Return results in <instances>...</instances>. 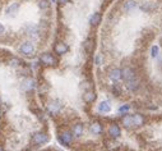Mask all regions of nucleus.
<instances>
[{"label": "nucleus", "instance_id": "obj_3", "mask_svg": "<svg viewBox=\"0 0 162 151\" xmlns=\"http://www.w3.org/2000/svg\"><path fill=\"white\" fill-rule=\"evenodd\" d=\"M47 140H49V136L45 132H37V133H34L32 137V141L34 145H42V143L47 142Z\"/></svg>", "mask_w": 162, "mask_h": 151}, {"label": "nucleus", "instance_id": "obj_4", "mask_svg": "<svg viewBox=\"0 0 162 151\" xmlns=\"http://www.w3.org/2000/svg\"><path fill=\"white\" fill-rule=\"evenodd\" d=\"M19 50H20V53H22L23 55L31 56V55L34 53V46H33L32 42H28V41H27V42H23V44L20 45Z\"/></svg>", "mask_w": 162, "mask_h": 151}, {"label": "nucleus", "instance_id": "obj_28", "mask_svg": "<svg viewBox=\"0 0 162 151\" xmlns=\"http://www.w3.org/2000/svg\"><path fill=\"white\" fill-rule=\"evenodd\" d=\"M100 63V56H96V64Z\"/></svg>", "mask_w": 162, "mask_h": 151}, {"label": "nucleus", "instance_id": "obj_13", "mask_svg": "<svg viewBox=\"0 0 162 151\" xmlns=\"http://www.w3.org/2000/svg\"><path fill=\"white\" fill-rule=\"evenodd\" d=\"M121 122H123V124L125 127H133V126H134V122H133V115H124Z\"/></svg>", "mask_w": 162, "mask_h": 151}, {"label": "nucleus", "instance_id": "obj_8", "mask_svg": "<svg viewBox=\"0 0 162 151\" xmlns=\"http://www.w3.org/2000/svg\"><path fill=\"white\" fill-rule=\"evenodd\" d=\"M54 50H55V53H56V54L63 55V54H65V53L68 51L69 47H68L67 44H64V42H59V44H56V45H55Z\"/></svg>", "mask_w": 162, "mask_h": 151}, {"label": "nucleus", "instance_id": "obj_16", "mask_svg": "<svg viewBox=\"0 0 162 151\" xmlns=\"http://www.w3.org/2000/svg\"><path fill=\"white\" fill-rule=\"evenodd\" d=\"M133 122H134V126H142L144 123V119L142 115L135 114V115H133Z\"/></svg>", "mask_w": 162, "mask_h": 151}, {"label": "nucleus", "instance_id": "obj_25", "mask_svg": "<svg viewBox=\"0 0 162 151\" xmlns=\"http://www.w3.org/2000/svg\"><path fill=\"white\" fill-rule=\"evenodd\" d=\"M92 49H93V46H92V41L89 40V41L87 42V50H88V51L91 53V51H92Z\"/></svg>", "mask_w": 162, "mask_h": 151}, {"label": "nucleus", "instance_id": "obj_9", "mask_svg": "<svg viewBox=\"0 0 162 151\" xmlns=\"http://www.w3.org/2000/svg\"><path fill=\"white\" fill-rule=\"evenodd\" d=\"M109 74H110V78H111L112 81H119V80H121V70L117 69V68L111 69Z\"/></svg>", "mask_w": 162, "mask_h": 151}, {"label": "nucleus", "instance_id": "obj_26", "mask_svg": "<svg viewBox=\"0 0 162 151\" xmlns=\"http://www.w3.org/2000/svg\"><path fill=\"white\" fill-rule=\"evenodd\" d=\"M5 32V27L2 25V23H0V35H3Z\"/></svg>", "mask_w": 162, "mask_h": 151}, {"label": "nucleus", "instance_id": "obj_19", "mask_svg": "<svg viewBox=\"0 0 162 151\" xmlns=\"http://www.w3.org/2000/svg\"><path fill=\"white\" fill-rule=\"evenodd\" d=\"M33 86H34V82L32 80H30V78L23 82V89L24 90H31V89H33Z\"/></svg>", "mask_w": 162, "mask_h": 151}, {"label": "nucleus", "instance_id": "obj_24", "mask_svg": "<svg viewBox=\"0 0 162 151\" xmlns=\"http://www.w3.org/2000/svg\"><path fill=\"white\" fill-rule=\"evenodd\" d=\"M158 54V47L157 46H153L152 47V56H156Z\"/></svg>", "mask_w": 162, "mask_h": 151}, {"label": "nucleus", "instance_id": "obj_20", "mask_svg": "<svg viewBox=\"0 0 162 151\" xmlns=\"http://www.w3.org/2000/svg\"><path fill=\"white\" fill-rule=\"evenodd\" d=\"M154 8H156V5H154V4H149V3H147V4H144V5L142 6V9H143V10H146V12L153 10Z\"/></svg>", "mask_w": 162, "mask_h": 151}, {"label": "nucleus", "instance_id": "obj_10", "mask_svg": "<svg viewBox=\"0 0 162 151\" xmlns=\"http://www.w3.org/2000/svg\"><path fill=\"white\" fill-rule=\"evenodd\" d=\"M83 133V124L82 123H77L75 126H73V131H72V134L75 136V137H79Z\"/></svg>", "mask_w": 162, "mask_h": 151}, {"label": "nucleus", "instance_id": "obj_2", "mask_svg": "<svg viewBox=\"0 0 162 151\" xmlns=\"http://www.w3.org/2000/svg\"><path fill=\"white\" fill-rule=\"evenodd\" d=\"M40 60L42 64H46V66H56V59L55 56L50 53H44L41 54L40 56Z\"/></svg>", "mask_w": 162, "mask_h": 151}, {"label": "nucleus", "instance_id": "obj_22", "mask_svg": "<svg viewBox=\"0 0 162 151\" xmlns=\"http://www.w3.org/2000/svg\"><path fill=\"white\" fill-rule=\"evenodd\" d=\"M38 6H40L41 9H46L47 6H49V2H47V0H40V2H38Z\"/></svg>", "mask_w": 162, "mask_h": 151}, {"label": "nucleus", "instance_id": "obj_27", "mask_svg": "<svg viewBox=\"0 0 162 151\" xmlns=\"http://www.w3.org/2000/svg\"><path fill=\"white\" fill-rule=\"evenodd\" d=\"M58 2H59L60 4H65V3H68V0H58Z\"/></svg>", "mask_w": 162, "mask_h": 151}, {"label": "nucleus", "instance_id": "obj_23", "mask_svg": "<svg viewBox=\"0 0 162 151\" xmlns=\"http://www.w3.org/2000/svg\"><path fill=\"white\" fill-rule=\"evenodd\" d=\"M129 109H130L129 105H123V106L119 108V113H125V111H128Z\"/></svg>", "mask_w": 162, "mask_h": 151}, {"label": "nucleus", "instance_id": "obj_6", "mask_svg": "<svg viewBox=\"0 0 162 151\" xmlns=\"http://www.w3.org/2000/svg\"><path fill=\"white\" fill-rule=\"evenodd\" d=\"M60 109H61V103L59 101V100H52V101H50L49 105H47V110H49V113H51V114L59 113Z\"/></svg>", "mask_w": 162, "mask_h": 151}, {"label": "nucleus", "instance_id": "obj_1", "mask_svg": "<svg viewBox=\"0 0 162 151\" xmlns=\"http://www.w3.org/2000/svg\"><path fill=\"white\" fill-rule=\"evenodd\" d=\"M121 78H124V81L126 83H129V82H133V81H135L137 80V76H135V72L131 68H124L121 70Z\"/></svg>", "mask_w": 162, "mask_h": 151}, {"label": "nucleus", "instance_id": "obj_17", "mask_svg": "<svg viewBox=\"0 0 162 151\" xmlns=\"http://www.w3.org/2000/svg\"><path fill=\"white\" fill-rule=\"evenodd\" d=\"M100 21H101V16L98 13H96V14H93V16L91 17L89 22H91V25H92V26H96V25L100 23Z\"/></svg>", "mask_w": 162, "mask_h": 151}, {"label": "nucleus", "instance_id": "obj_21", "mask_svg": "<svg viewBox=\"0 0 162 151\" xmlns=\"http://www.w3.org/2000/svg\"><path fill=\"white\" fill-rule=\"evenodd\" d=\"M9 66H12V67H19L20 66V60L17 59V58H12L9 60Z\"/></svg>", "mask_w": 162, "mask_h": 151}, {"label": "nucleus", "instance_id": "obj_30", "mask_svg": "<svg viewBox=\"0 0 162 151\" xmlns=\"http://www.w3.org/2000/svg\"><path fill=\"white\" fill-rule=\"evenodd\" d=\"M0 151H3V149H2V147H0Z\"/></svg>", "mask_w": 162, "mask_h": 151}, {"label": "nucleus", "instance_id": "obj_11", "mask_svg": "<svg viewBox=\"0 0 162 151\" xmlns=\"http://www.w3.org/2000/svg\"><path fill=\"white\" fill-rule=\"evenodd\" d=\"M18 9H19V4L18 3H14L10 6H8V9H6V14H8V16H10V17H14V16H16V13L18 12Z\"/></svg>", "mask_w": 162, "mask_h": 151}, {"label": "nucleus", "instance_id": "obj_7", "mask_svg": "<svg viewBox=\"0 0 162 151\" xmlns=\"http://www.w3.org/2000/svg\"><path fill=\"white\" fill-rule=\"evenodd\" d=\"M121 131H120V127H119L117 124H111L109 127V134L111 136L112 138H117L119 136H120Z\"/></svg>", "mask_w": 162, "mask_h": 151}, {"label": "nucleus", "instance_id": "obj_5", "mask_svg": "<svg viewBox=\"0 0 162 151\" xmlns=\"http://www.w3.org/2000/svg\"><path fill=\"white\" fill-rule=\"evenodd\" d=\"M72 140H73V134L70 133V132H68V131L61 132L60 136H59V141L63 143V145H65V146L70 145V143H72Z\"/></svg>", "mask_w": 162, "mask_h": 151}, {"label": "nucleus", "instance_id": "obj_14", "mask_svg": "<svg viewBox=\"0 0 162 151\" xmlns=\"http://www.w3.org/2000/svg\"><path fill=\"white\" fill-rule=\"evenodd\" d=\"M135 5H137L135 0H126L125 4H124V10H125V12L131 10L133 8H135Z\"/></svg>", "mask_w": 162, "mask_h": 151}, {"label": "nucleus", "instance_id": "obj_29", "mask_svg": "<svg viewBox=\"0 0 162 151\" xmlns=\"http://www.w3.org/2000/svg\"><path fill=\"white\" fill-rule=\"evenodd\" d=\"M0 105H2V99H0Z\"/></svg>", "mask_w": 162, "mask_h": 151}, {"label": "nucleus", "instance_id": "obj_15", "mask_svg": "<svg viewBox=\"0 0 162 151\" xmlns=\"http://www.w3.org/2000/svg\"><path fill=\"white\" fill-rule=\"evenodd\" d=\"M91 131H92V133H95V134L101 133L102 132V126H101V123H98V122L93 123L92 126H91Z\"/></svg>", "mask_w": 162, "mask_h": 151}, {"label": "nucleus", "instance_id": "obj_12", "mask_svg": "<svg viewBox=\"0 0 162 151\" xmlns=\"http://www.w3.org/2000/svg\"><path fill=\"white\" fill-rule=\"evenodd\" d=\"M111 110V106H110V103L109 101H102L98 104V111L101 113H109Z\"/></svg>", "mask_w": 162, "mask_h": 151}, {"label": "nucleus", "instance_id": "obj_18", "mask_svg": "<svg viewBox=\"0 0 162 151\" xmlns=\"http://www.w3.org/2000/svg\"><path fill=\"white\" fill-rule=\"evenodd\" d=\"M95 99H96V95H95V92H92V91L86 92V95H84V100H86L87 103H92Z\"/></svg>", "mask_w": 162, "mask_h": 151}]
</instances>
